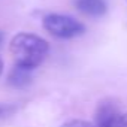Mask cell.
<instances>
[{
    "label": "cell",
    "mask_w": 127,
    "mask_h": 127,
    "mask_svg": "<svg viewBox=\"0 0 127 127\" xmlns=\"http://www.w3.org/2000/svg\"><path fill=\"white\" fill-rule=\"evenodd\" d=\"M9 51L17 66L33 70L45 60L49 46L40 36L32 33H18L12 37Z\"/></svg>",
    "instance_id": "1"
},
{
    "label": "cell",
    "mask_w": 127,
    "mask_h": 127,
    "mask_svg": "<svg viewBox=\"0 0 127 127\" xmlns=\"http://www.w3.org/2000/svg\"><path fill=\"white\" fill-rule=\"evenodd\" d=\"M43 27L48 33L60 39H72L84 33L85 27L75 18L61 15V14H49L43 18Z\"/></svg>",
    "instance_id": "2"
},
{
    "label": "cell",
    "mask_w": 127,
    "mask_h": 127,
    "mask_svg": "<svg viewBox=\"0 0 127 127\" xmlns=\"http://www.w3.org/2000/svg\"><path fill=\"white\" fill-rule=\"evenodd\" d=\"M9 84L15 88H23L26 85L30 84L32 81V70L30 69H26V67H21V66H17L11 70L9 73V78H8Z\"/></svg>",
    "instance_id": "3"
},
{
    "label": "cell",
    "mask_w": 127,
    "mask_h": 127,
    "mask_svg": "<svg viewBox=\"0 0 127 127\" xmlns=\"http://www.w3.org/2000/svg\"><path fill=\"white\" fill-rule=\"evenodd\" d=\"M76 6L81 12L91 17H100L106 12V5L103 0H76Z\"/></svg>",
    "instance_id": "4"
},
{
    "label": "cell",
    "mask_w": 127,
    "mask_h": 127,
    "mask_svg": "<svg viewBox=\"0 0 127 127\" xmlns=\"http://www.w3.org/2000/svg\"><path fill=\"white\" fill-rule=\"evenodd\" d=\"M109 127H127V112H126V114L120 112V114L115 117V120L111 123Z\"/></svg>",
    "instance_id": "5"
},
{
    "label": "cell",
    "mask_w": 127,
    "mask_h": 127,
    "mask_svg": "<svg viewBox=\"0 0 127 127\" xmlns=\"http://www.w3.org/2000/svg\"><path fill=\"white\" fill-rule=\"evenodd\" d=\"M61 127H94V126L88 121H84V120H72V121L64 123Z\"/></svg>",
    "instance_id": "6"
},
{
    "label": "cell",
    "mask_w": 127,
    "mask_h": 127,
    "mask_svg": "<svg viewBox=\"0 0 127 127\" xmlns=\"http://www.w3.org/2000/svg\"><path fill=\"white\" fill-rule=\"evenodd\" d=\"M12 111H14V108L9 106V105H0V120L5 118V117H8Z\"/></svg>",
    "instance_id": "7"
},
{
    "label": "cell",
    "mask_w": 127,
    "mask_h": 127,
    "mask_svg": "<svg viewBox=\"0 0 127 127\" xmlns=\"http://www.w3.org/2000/svg\"><path fill=\"white\" fill-rule=\"evenodd\" d=\"M2 72H3V61L0 60V75H2Z\"/></svg>",
    "instance_id": "8"
},
{
    "label": "cell",
    "mask_w": 127,
    "mask_h": 127,
    "mask_svg": "<svg viewBox=\"0 0 127 127\" xmlns=\"http://www.w3.org/2000/svg\"><path fill=\"white\" fill-rule=\"evenodd\" d=\"M2 42H3V33L0 32V45H2Z\"/></svg>",
    "instance_id": "9"
}]
</instances>
